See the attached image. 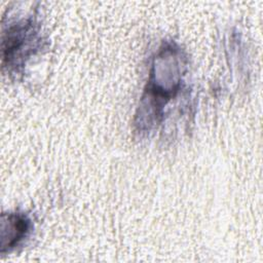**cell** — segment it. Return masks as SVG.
<instances>
[{"label": "cell", "instance_id": "6da1fadb", "mask_svg": "<svg viewBox=\"0 0 263 263\" xmlns=\"http://www.w3.org/2000/svg\"><path fill=\"white\" fill-rule=\"evenodd\" d=\"M30 229L29 219L20 214H11L5 220L2 217V230H7V233H2V252L5 249H13L17 243L27 236Z\"/></svg>", "mask_w": 263, "mask_h": 263}]
</instances>
